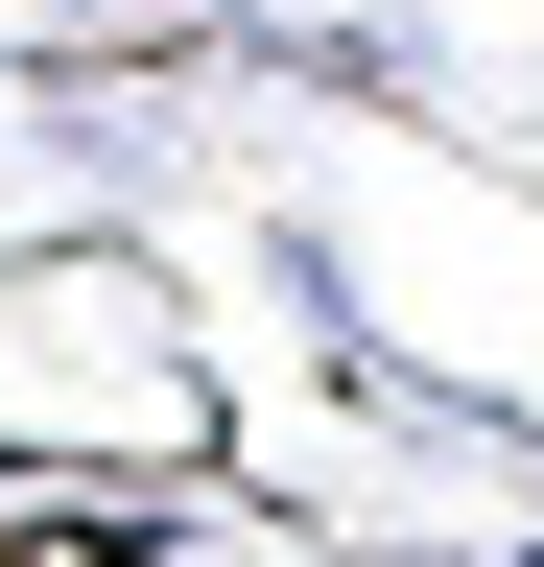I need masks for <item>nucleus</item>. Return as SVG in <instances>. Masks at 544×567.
I'll return each instance as SVG.
<instances>
[{"instance_id":"nucleus-1","label":"nucleus","mask_w":544,"mask_h":567,"mask_svg":"<svg viewBox=\"0 0 544 567\" xmlns=\"http://www.w3.org/2000/svg\"><path fill=\"white\" fill-rule=\"evenodd\" d=\"M48 567H72V544H48Z\"/></svg>"}]
</instances>
